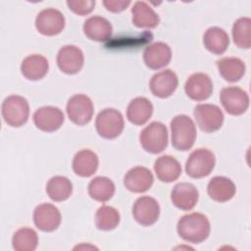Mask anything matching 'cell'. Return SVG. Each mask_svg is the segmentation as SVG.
I'll use <instances>...</instances> for the list:
<instances>
[{
  "mask_svg": "<svg viewBox=\"0 0 251 251\" xmlns=\"http://www.w3.org/2000/svg\"><path fill=\"white\" fill-rule=\"evenodd\" d=\"M178 235L190 243H201L210 234L211 226L208 218L200 213H191L182 216L176 225Z\"/></svg>",
  "mask_w": 251,
  "mask_h": 251,
  "instance_id": "obj_1",
  "label": "cell"
},
{
  "mask_svg": "<svg viewBox=\"0 0 251 251\" xmlns=\"http://www.w3.org/2000/svg\"><path fill=\"white\" fill-rule=\"evenodd\" d=\"M172 145L179 151L191 149L196 139L194 122L186 115H177L171 122Z\"/></svg>",
  "mask_w": 251,
  "mask_h": 251,
  "instance_id": "obj_2",
  "label": "cell"
},
{
  "mask_svg": "<svg viewBox=\"0 0 251 251\" xmlns=\"http://www.w3.org/2000/svg\"><path fill=\"white\" fill-rule=\"evenodd\" d=\"M168 129L160 122H153L142 129L139 141L142 148L151 154H158L168 146Z\"/></svg>",
  "mask_w": 251,
  "mask_h": 251,
  "instance_id": "obj_3",
  "label": "cell"
},
{
  "mask_svg": "<svg viewBox=\"0 0 251 251\" xmlns=\"http://www.w3.org/2000/svg\"><path fill=\"white\" fill-rule=\"evenodd\" d=\"M29 116V106L25 98L19 95L8 96L2 104V117L6 124L19 127L25 125Z\"/></svg>",
  "mask_w": 251,
  "mask_h": 251,
  "instance_id": "obj_4",
  "label": "cell"
},
{
  "mask_svg": "<svg viewBox=\"0 0 251 251\" xmlns=\"http://www.w3.org/2000/svg\"><path fill=\"white\" fill-rule=\"evenodd\" d=\"M96 130L105 139H114L124 130L125 122L121 112L113 108L102 110L96 117Z\"/></svg>",
  "mask_w": 251,
  "mask_h": 251,
  "instance_id": "obj_5",
  "label": "cell"
},
{
  "mask_svg": "<svg viewBox=\"0 0 251 251\" xmlns=\"http://www.w3.org/2000/svg\"><path fill=\"white\" fill-rule=\"evenodd\" d=\"M216 158L212 151L199 148L191 152L185 163V172L192 178H202L214 170Z\"/></svg>",
  "mask_w": 251,
  "mask_h": 251,
  "instance_id": "obj_6",
  "label": "cell"
},
{
  "mask_svg": "<svg viewBox=\"0 0 251 251\" xmlns=\"http://www.w3.org/2000/svg\"><path fill=\"white\" fill-rule=\"evenodd\" d=\"M194 118L200 129L204 132H214L221 128L224 123L222 110L214 104H199L194 108Z\"/></svg>",
  "mask_w": 251,
  "mask_h": 251,
  "instance_id": "obj_7",
  "label": "cell"
},
{
  "mask_svg": "<svg viewBox=\"0 0 251 251\" xmlns=\"http://www.w3.org/2000/svg\"><path fill=\"white\" fill-rule=\"evenodd\" d=\"M93 103L84 94L72 96L67 103V114L72 123L76 126L88 124L93 116Z\"/></svg>",
  "mask_w": 251,
  "mask_h": 251,
  "instance_id": "obj_8",
  "label": "cell"
},
{
  "mask_svg": "<svg viewBox=\"0 0 251 251\" xmlns=\"http://www.w3.org/2000/svg\"><path fill=\"white\" fill-rule=\"evenodd\" d=\"M220 100L225 110L232 116L245 113L249 107V96L247 92L237 86H228L222 89Z\"/></svg>",
  "mask_w": 251,
  "mask_h": 251,
  "instance_id": "obj_9",
  "label": "cell"
},
{
  "mask_svg": "<svg viewBox=\"0 0 251 251\" xmlns=\"http://www.w3.org/2000/svg\"><path fill=\"white\" fill-rule=\"evenodd\" d=\"M65 23V17L59 10L47 8L38 13L35 19V27L43 35L53 36L64 29Z\"/></svg>",
  "mask_w": 251,
  "mask_h": 251,
  "instance_id": "obj_10",
  "label": "cell"
},
{
  "mask_svg": "<svg viewBox=\"0 0 251 251\" xmlns=\"http://www.w3.org/2000/svg\"><path fill=\"white\" fill-rule=\"evenodd\" d=\"M132 216L139 225L152 226L160 216L159 203L153 197L141 196L136 199L132 206Z\"/></svg>",
  "mask_w": 251,
  "mask_h": 251,
  "instance_id": "obj_11",
  "label": "cell"
},
{
  "mask_svg": "<svg viewBox=\"0 0 251 251\" xmlns=\"http://www.w3.org/2000/svg\"><path fill=\"white\" fill-rule=\"evenodd\" d=\"M83 63V53L75 45H65L58 52L57 65L67 75L77 74L82 69Z\"/></svg>",
  "mask_w": 251,
  "mask_h": 251,
  "instance_id": "obj_12",
  "label": "cell"
},
{
  "mask_svg": "<svg viewBox=\"0 0 251 251\" xmlns=\"http://www.w3.org/2000/svg\"><path fill=\"white\" fill-rule=\"evenodd\" d=\"M65 120L63 112L53 106H44L33 114V123L37 128L45 132H53L61 127Z\"/></svg>",
  "mask_w": 251,
  "mask_h": 251,
  "instance_id": "obj_13",
  "label": "cell"
},
{
  "mask_svg": "<svg viewBox=\"0 0 251 251\" xmlns=\"http://www.w3.org/2000/svg\"><path fill=\"white\" fill-rule=\"evenodd\" d=\"M184 91L190 99L194 101H204L208 99L213 92V82L208 75L196 73L187 78L184 84Z\"/></svg>",
  "mask_w": 251,
  "mask_h": 251,
  "instance_id": "obj_14",
  "label": "cell"
},
{
  "mask_svg": "<svg viewBox=\"0 0 251 251\" xmlns=\"http://www.w3.org/2000/svg\"><path fill=\"white\" fill-rule=\"evenodd\" d=\"M33 222L38 229L50 232L59 227L61 224V214L54 205L43 203L34 209Z\"/></svg>",
  "mask_w": 251,
  "mask_h": 251,
  "instance_id": "obj_15",
  "label": "cell"
},
{
  "mask_svg": "<svg viewBox=\"0 0 251 251\" xmlns=\"http://www.w3.org/2000/svg\"><path fill=\"white\" fill-rule=\"evenodd\" d=\"M177 85V75L172 70H165L155 74L149 82L152 94L159 98L170 97L176 91Z\"/></svg>",
  "mask_w": 251,
  "mask_h": 251,
  "instance_id": "obj_16",
  "label": "cell"
},
{
  "mask_svg": "<svg viewBox=\"0 0 251 251\" xmlns=\"http://www.w3.org/2000/svg\"><path fill=\"white\" fill-rule=\"evenodd\" d=\"M154 177L151 171L145 167H134L130 169L124 177L126 188L134 193L147 191L153 184Z\"/></svg>",
  "mask_w": 251,
  "mask_h": 251,
  "instance_id": "obj_17",
  "label": "cell"
},
{
  "mask_svg": "<svg viewBox=\"0 0 251 251\" xmlns=\"http://www.w3.org/2000/svg\"><path fill=\"white\" fill-rule=\"evenodd\" d=\"M199 198V193L197 188L189 182H179L176 184L171 192V200L173 204L182 210L190 211L192 210Z\"/></svg>",
  "mask_w": 251,
  "mask_h": 251,
  "instance_id": "obj_18",
  "label": "cell"
},
{
  "mask_svg": "<svg viewBox=\"0 0 251 251\" xmlns=\"http://www.w3.org/2000/svg\"><path fill=\"white\" fill-rule=\"evenodd\" d=\"M172 59V50L167 43L155 42L148 45L143 52V61L151 70L166 67Z\"/></svg>",
  "mask_w": 251,
  "mask_h": 251,
  "instance_id": "obj_19",
  "label": "cell"
},
{
  "mask_svg": "<svg viewBox=\"0 0 251 251\" xmlns=\"http://www.w3.org/2000/svg\"><path fill=\"white\" fill-rule=\"evenodd\" d=\"M113 27L111 23L100 16L88 18L83 24V32L91 40L104 42L111 38Z\"/></svg>",
  "mask_w": 251,
  "mask_h": 251,
  "instance_id": "obj_20",
  "label": "cell"
},
{
  "mask_svg": "<svg viewBox=\"0 0 251 251\" xmlns=\"http://www.w3.org/2000/svg\"><path fill=\"white\" fill-rule=\"evenodd\" d=\"M207 192L211 199L217 202L229 201L236 192L233 181L226 176H214L208 183Z\"/></svg>",
  "mask_w": 251,
  "mask_h": 251,
  "instance_id": "obj_21",
  "label": "cell"
},
{
  "mask_svg": "<svg viewBox=\"0 0 251 251\" xmlns=\"http://www.w3.org/2000/svg\"><path fill=\"white\" fill-rule=\"evenodd\" d=\"M48 60L38 54H32L25 57L21 65L23 75L29 80H39L48 73Z\"/></svg>",
  "mask_w": 251,
  "mask_h": 251,
  "instance_id": "obj_22",
  "label": "cell"
},
{
  "mask_svg": "<svg viewBox=\"0 0 251 251\" xmlns=\"http://www.w3.org/2000/svg\"><path fill=\"white\" fill-rule=\"evenodd\" d=\"M154 171L161 181L173 182L181 175V166L173 156L163 155L155 161Z\"/></svg>",
  "mask_w": 251,
  "mask_h": 251,
  "instance_id": "obj_23",
  "label": "cell"
},
{
  "mask_svg": "<svg viewBox=\"0 0 251 251\" xmlns=\"http://www.w3.org/2000/svg\"><path fill=\"white\" fill-rule=\"evenodd\" d=\"M153 114V105L145 97H136L132 99L126 109L127 120L135 126L146 124Z\"/></svg>",
  "mask_w": 251,
  "mask_h": 251,
  "instance_id": "obj_24",
  "label": "cell"
},
{
  "mask_svg": "<svg viewBox=\"0 0 251 251\" xmlns=\"http://www.w3.org/2000/svg\"><path fill=\"white\" fill-rule=\"evenodd\" d=\"M99 160L97 155L89 150L82 149L78 151L73 160V170L78 176L88 177L95 174L98 169Z\"/></svg>",
  "mask_w": 251,
  "mask_h": 251,
  "instance_id": "obj_25",
  "label": "cell"
},
{
  "mask_svg": "<svg viewBox=\"0 0 251 251\" xmlns=\"http://www.w3.org/2000/svg\"><path fill=\"white\" fill-rule=\"evenodd\" d=\"M132 24L136 27L154 28L159 23L160 19L158 14L143 1H136L131 8Z\"/></svg>",
  "mask_w": 251,
  "mask_h": 251,
  "instance_id": "obj_26",
  "label": "cell"
},
{
  "mask_svg": "<svg viewBox=\"0 0 251 251\" xmlns=\"http://www.w3.org/2000/svg\"><path fill=\"white\" fill-rule=\"evenodd\" d=\"M203 44L211 53L222 55L226 51L229 45V37L225 29L219 26H212L205 31L203 35Z\"/></svg>",
  "mask_w": 251,
  "mask_h": 251,
  "instance_id": "obj_27",
  "label": "cell"
},
{
  "mask_svg": "<svg viewBox=\"0 0 251 251\" xmlns=\"http://www.w3.org/2000/svg\"><path fill=\"white\" fill-rule=\"evenodd\" d=\"M217 67L222 77L228 82H236L245 74L244 62L235 57H226L217 61Z\"/></svg>",
  "mask_w": 251,
  "mask_h": 251,
  "instance_id": "obj_28",
  "label": "cell"
},
{
  "mask_svg": "<svg viewBox=\"0 0 251 251\" xmlns=\"http://www.w3.org/2000/svg\"><path fill=\"white\" fill-rule=\"evenodd\" d=\"M72 192L73 184L66 176H55L51 177L46 184V193L55 202L67 200Z\"/></svg>",
  "mask_w": 251,
  "mask_h": 251,
  "instance_id": "obj_29",
  "label": "cell"
},
{
  "mask_svg": "<svg viewBox=\"0 0 251 251\" xmlns=\"http://www.w3.org/2000/svg\"><path fill=\"white\" fill-rule=\"evenodd\" d=\"M114 182L106 176H96L88 184V194L98 202L109 201L115 193Z\"/></svg>",
  "mask_w": 251,
  "mask_h": 251,
  "instance_id": "obj_30",
  "label": "cell"
},
{
  "mask_svg": "<svg viewBox=\"0 0 251 251\" xmlns=\"http://www.w3.org/2000/svg\"><path fill=\"white\" fill-rule=\"evenodd\" d=\"M38 244V236L34 229L21 227L13 235L12 245L17 251H33Z\"/></svg>",
  "mask_w": 251,
  "mask_h": 251,
  "instance_id": "obj_31",
  "label": "cell"
},
{
  "mask_svg": "<svg viewBox=\"0 0 251 251\" xmlns=\"http://www.w3.org/2000/svg\"><path fill=\"white\" fill-rule=\"evenodd\" d=\"M232 39L234 44L243 49H249L251 46V20L247 17L239 18L232 25Z\"/></svg>",
  "mask_w": 251,
  "mask_h": 251,
  "instance_id": "obj_32",
  "label": "cell"
},
{
  "mask_svg": "<svg viewBox=\"0 0 251 251\" xmlns=\"http://www.w3.org/2000/svg\"><path fill=\"white\" fill-rule=\"evenodd\" d=\"M120 223V214L117 209L111 206H101L95 216V225L100 230H112Z\"/></svg>",
  "mask_w": 251,
  "mask_h": 251,
  "instance_id": "obj_33",
  "label": "cell"
},
{
  "mask_svg": "<svg viewBox=\"0 0 251 251\" xmlns=\"http://www.w3.org/2000/svg\"><path fill=\"white\" fill-rule=\"evenodd\" d=\"M67 5L69 9L78 16H85L90 14L94 7L95 1L93 0H68Z\"/></svg>",
  "mask_w": 251,
  "mask_h": 251,
  "instance_id": "obj_34",
  "label": "cell"
},
{
  "mask_svg": "<svg viewBox=\"0 0 251 251\" xmlns=\"http://www.w3.org/2000/svg\"><path fill=\"white\" fill-rule=\"evenodd\" d=\"M103 5L105 8L112 12V13H120L124 10H126L129 5L130 1H125V0H106L103 1Z\"/></svg>",
  "mask_w": 251,
  "mask_h": 251,
  "instance_id": "obj_35",
  "label": "cell"
},
{
  "mask_svg": "<svg viewBox=\"0 0 251 251\" xmlns=\"http://www.w3.org/2000/svg\"><path fill=\"white\" fill-rule=\"evenodd\" d=\"M93 250V249H98L97 247H95V246H93V245H90V244H80V245H77V246H75V248H74V250Z\"/></svg>",
  "mask_w": 251,
  "mask_h": 251,
  "instance_id": "obj_36",
  "label": "cell"
}]
</instances>
